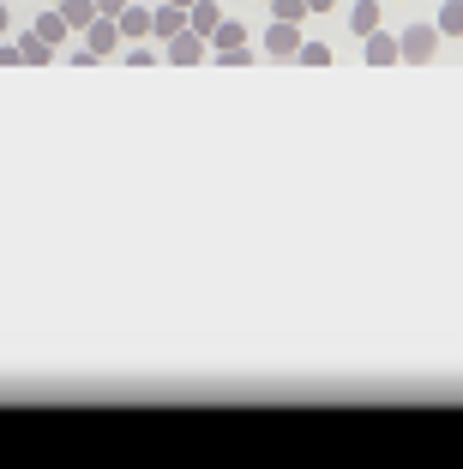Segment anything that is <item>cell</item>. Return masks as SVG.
<instances>
[{"mask_svg":"<svg viewBox=\"0 0 463 469\" xmlns=\"http://www.w3.org/2000/svg\"><path fill=\"white\" fill-rule=\"evenodd\" d=\"M439 24H446V31H463V0H451L446 13H439Z\"/></svg>","mask_w":463,"mask_h":469,"instance_id":"cell-1","label":"cell"},{"mask_svg":"<svg viewBox=\"0 0 463 469\" xmlns=\"http://www.w3.org/2000/svg\"><path fill=\"white\" fill-rule=\"evenodd\" d=\"M0 24H6V6H0Z\"/></svg>","mask_w":463,"mask_h":469,"instance_id":"cell-2","label":"cell"}]
</instances>
